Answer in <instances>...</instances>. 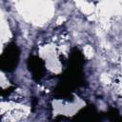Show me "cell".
<instances>
[{
    "label": "cell",
    "instance_id": "2",
    "mask_svg": "<svg viewBox=\"0 0 122 122\" xmlns=\"http://www.w3.org/2000/svg\"><path fill=\"white\" fill-rule=\"evenodd\" d=\"M28 67L30 71H31L32 73L33 79L38 81L42 78L45 72V64L43 60H41L37 56H31L28 60Z\"/></svg>",
    "mask_w": 122,
    "mask_h": 122
},
{
    "label": "cell",
    "instance_id": "1",
    "mask_svg": "<svg viewBox=\"0 0 122 122\" xmlns=\"http://www.w3.org/2000/svg\"><path fill=\"white\" fill-rule=\"evenodd\" d=\"M19 53V49L14 43H10L9 45H7L0 57L2 70L5 71H13L18 64Z\"/></svg>",
    "mask_w": 122,
    "mask_h": 122
}]
</instances>
